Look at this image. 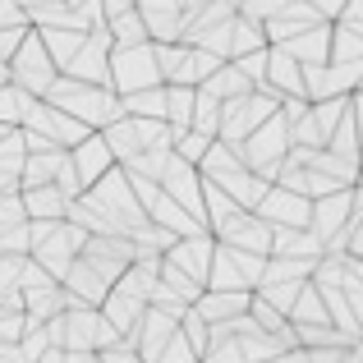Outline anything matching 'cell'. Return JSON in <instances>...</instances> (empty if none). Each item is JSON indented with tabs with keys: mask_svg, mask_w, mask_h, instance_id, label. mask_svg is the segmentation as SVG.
Listing matches in <instances>:
<instances>
[{
	"mask_svg": "<svg viewBox=\"0 0 363 363\" xmlns=\"http://www.w3.org/2000/svg\"><path fill=\"white\" fill-rule=\"evenodd\" d=\"M28 212H23V198H18V189H9V194H0V230L5 225H23Z\"/></svg>",
	"mask_w": 363,
	"mask_h": 363,
	"instance_id": "39",
	"label": "cell"
},
{
	"mask_svg": "<svg viewBox=\"0 0 363 363\" xmlns=\"http://www.w3.org/2000/svg\"><path fill=\"white\" fill-rule=\"evenodd\" d=\"M267 257H308V262H318L322 244H318V235H313V230H272Z\"/></svg>",
	"mask_w": 363,
	"mask_h": 363,
	"instance_id": "23",
	"label": "cell"
},
{
	"mask_svg": "<svg viewBox=\"0 0 363 363\" xmlns=\"http://www.w3.org/2000/svg\"><path fill=\"white\" fill-rule=\"evenodd\" d=\"M179 336L189 340V350H194V354H203V345H207V322L198 318L194 308H189L184 318H179Z\"/></svg>",
	"mask_w": 363,
	"mask_h": 363,
	"instance_id": "38",
	"label": "cell"
},
{
	"mask_svg": "<svg viewBox=\"0 0 363 363\" xmlns=\"http://www.w3.org/2000/svg\"><path fill=\"white\" fill-rule=\"evenodd\" d=\"M65 152L51 147V152H28L23 166H18V189H37V184H51L55 170H60Z\"/></svg>",
	"mask_w": 363,
	"mask_h": 363,
	"instance_id": "26",
	"label": "cell"
},
{
	"mask_svg": "<svg viewBox=\"0 0 363 363\" xmlns=\"http://www.w3.org/2000/svg\"><path fill=\"white\" fill-rule=\"evenodd\" d=\"M276 101H281V97H272V92H262V88L244 92V97L221 101V120H216V143H225V147H240V143L257 129V124L276 116Z\"/></svg>",
	"mask_w": 363,
	"mask_h": 363,
	"instance_id": "3",
	"label": "cell"
},
{
	"mask_svg": "<svg viewBox=\"0 0 363 363\" xmlns=\"http://www.w3.org/2000/svg\"><path fill=\"white\" fill-rule=\"evenodd\" d=\"M327 152L340 157V161H359V92H354V101H350V111L340 116V124L331 129Z\"/></svg>",
	"mask_w": 363,
	"mask_h": 363,
	"instance_id": "25",
	"label": "cell"
},
{
	"mask_svg": "<svg viewBox=\"0 0 363 363\" xmlns=\"http://www.w3.org/2000/svg\"><path fill=\"white\" fill-rule=\"evenodd\" d=\"M354 212H359V189H336L327 198H313L308 203V230L318 235V244H331Z\"/></svg>",
	"mask_w": 363,
	"mask_h": 363,
	"instance_id": "10",
	"label": "cell"
},
{
	"mask_svg": "<svg viewBox=\"0 0 363 363\" xmlns=\"http://www.w3.org/2000/svg\"><path fill=\"white\" fill-rule=\"evenodd\" d=\"M179 5H184V0H179Z\"/></svg>",
	"mask_w": 363,
	"mask_h": 363,
	"instance_id": "49",
	"label": "cell"
},
{
	"mask_svg": "<svg viewBox=\"0 0 363 363\" xmlns=\"http://www.w3.org/2000/svg\"><path fill=\"white\" fill-rule=\"evenodd\" d=\"M143 308H147V303L143 299H133V294H124V290H116V285H111L106 290V299L97 303V313H101V322H106L111 331H116V336L124 340L129 336L133 327H138V318H143Z\"/></svg>",
	"mask_w": 363,
	"mask_h": 363,
	"instance_id": "19",
	"label": "cell"
},
{
	"mask_svg": "<svg viewBox=\"0 0 363 363\" xmlns=\"http://www.w3.org/2000/svg\"><path fill=\"white\" fill-rule=\"evenodd\" d=\"M97 363H143V359L120 340V345H111V350H97Z\"/></svg>",
	"mask_w": 363,
	"mask_h": 363,
	"instance_id": "42",
	"label": "cell"
},
{
	"mask_svg": "<svg viewBox=\"0 0 363 363\" xmlns=\"http://www.w3.org/2000/svg\"><path fill=\"white\" fill-rule=\"evenodd\" d=\"M129 9H133V0H101V14H106V18L129 14Z\"/></svg>",
	"mask_w": 363,
	"mask_h": 363,
	"instance_id": "44",
	"label": "cell"
},
{
	"mask_svg": "<svg viewBox=\"0 0 363 363\" xmlns=\"http://www.w3.org/2000/svg\"><path fill=\"white\" fill-rule=\"evenodd\" d=\"M212 248H216V240L203 230V235H184V240H175L161 257H166L175 272H184L189 281L203 285V281H207V267H212Z\"/></svg>",
	"mask_w": 363,
	"mask_h": 363,
	"instance_id": "15",
	"label": "cell"
},
{
	"mask_svg": "<svg viewBox=\"0 0 363 363\" xmlns=\"http://www.w3.org/2000/svg\"><path fill=\"white\" fill-rule=\"evenodd\" d=\"M363 60L354 65H303V101H327V97H350L359 92Z\"/></svg>",
	"mask_w": 363,
	"mask_h": 363,
	"instance_id": "8",
	"label": "cell"
},
{
	"mask_svg": "<svg viewBox=\"0 0 363 363\" xmlns=\"http://www.w3.org/2000/svg\"><path fill=\"white\" fill-rule=\"evenodd\" d=\"M0 138H5V124H0Z\"/></svg>",
	"mask_w": 363,
	"mask_h": 363,
	"instance_id": "48",
	"label": "cell"
},
{
	"mask_svg": "<svg viewBox=\"0 0 363 363\" xmlns=\"http://www.w3.org/2000/svg\"><path fill=\"white\" fill-rule=\"evenodd\" d=\"M28 28H0V65H9V55L18 51V42H23Z\"/></svg>",
	"mask_w": 363,
	"mask_h": 363,
	"instance_id": "41",
	"label": "cell"
},
{
	"mask_svg": "<svg viewBox=\"0 0 363 363\" xmlns=\"http://www.w3.org/2000/svg\"><path fill=\"white\" fill-rule=\"evenodd\" d=\"M152 363H198V354L189 350V340L179 336V327H175V336H170L166 345L157 350V359H152Z\"/></svg>",
	"mask_w": 363,
	"mask_h": 363,
	"instance_id": "37",
	"label": "cell"
},
{
	"mask_svg": "<svg viewBox=\"0 0 363 363\" xmlns=\"http://www.w3.org/2000/svg\"><path fill=\"white\" fill-rule=\"evenodd\" d=\"M230 65H235V69H240L244 79L257 88V83H262V69H267V46H262V51H248V55H240V60H230Z\"/></svg>",
	"mask_w": 363,
	"mask_h": 363,
	"instance_id": "40",
	"label": "cell"
},
{
	"mask_svg": "<svg viewBox=\"0 0 363 363\" xmlns=\"http://www.w3.org/2000/svg\"><path fill=\"white\" fill-rule=\"evenodd\" d=\"M37 97H28L23 88H14V83H0V124L5 129H18V124L28 120V111H33Z\"/></svg>",
	"mask_w": 363,
	"mask_h": 363,
	"instance_id": "32",
	"label": "cell"
},
{
	"mask_svg": "<svg viewBox=\"0 0 363 363\" xmlns=\"http://www.w3.org/2000/svg\"><path fill=\"white\" fill-rule=\"evenodd\" d=\"M0 28H28V14L14 0H0Z\"/></svg>",
	"mask_w": 363,
	"mask_h": 363,
	"instance_id": "43",
	"label": "cell"
},
{
	"mask_svg": "<svg viewBox=\"0 0 363 363\" xmlns=\"http://www.w3.org/2000/svg\"><path fill=\"white\" fill-rule=\"evenodd\" d=\"M216 120H221V101L212 97V92L194 88V120H189V129L207 133V138H216Z\"/></svg>",
	"mask_w": 363,
	"mask_h": 363,
	"instance_id": "34",
	"label": "cell"
},
{
	"mask_svg": "<svg viewBox=\"0 0 363 363\" xmlns=\"http://www.w3.org/2000/svg\"><path fill=\"white\" fill-rule=\"evenodd\" d=\"M327 42H331V23H313L303 33H294L290 42H281L290 51V60L299 65H327Z\"/></svg>",
	"mask_w": 363,
	"mask_h": 363,
	"instance_id": "21",
	"label": "cell"
},
{
	"mask_svg": "<svg viewBox=\"0 0 363 363\" xmlns=\"http://www.w3.org/2000/svg\"><path fill=\"white\" fill-rule=\"evenodd\" d=\"M267 37H262V23H253V18H230V46H225V60H240L248 51H262Z\"/></svg>",
	"mask_w": 363,
	"mask_h": 363,
	"instance_id": "31",
	"label": "cell"
},
{
	"mask_svg": "<svg viewBox=\"0 0 363 363\" xmlns=\"http://www.w3.org/2000/svg\"><path fill=\"white\" fill-rule=\"evenodd\" d=\"M216 244L225 248H244V253H262L267 257V244H272V225H262L253 212H235L230 221L221 225V230L212 235Z\"/></svg>",
	"mask_w": 363,
	"mask_h": 363,
	"instance_id": "17",
	"label": "cell"
},
{
	"mask_svg": "<svg viewBox=\"0 0 363 363\" xmlns=\"http://www.w3.org/2000/svg\"><path fill=\"white\" fill-rule=\"evenodd\" d=\"M194 313L207 327H216V322H230V318H240V313H248V294L244 290H203L194 299Z\"/></svg>",
	"mask_w": 363,
	"mask_h": 363,
	"instance_id": "20",
	"label": "cell"
},
{
	"mask_svg": "<svg viewBox=\"0 0 363 363\" xmlns=\"http://www.w3.org/2000/svg\"><path fill=\"white\" fill-rule=\"evenodd\" d=\"M65 157H69V170H74V179H79L83 189L97 184V179L106 175L111 166H116V161H111V152H106V143H101V133H88V138L74 143Z\"/></svg>",
	"mask_w": 363,
	"mask_h": 363,
	"instance_id": "18",
	"label": "cell"
},
{
	"mask_svg": "<svg viewBox=\"0 0 363 363\" xmlns=\"http://www.w3.org/2000/svg\"><path fill=\"white\" fill-rule=\"evenodd\" d=\"M106 33H111V46H143V42H147V28H143L138 9L106 18Z\"/></svg>",
	"mask_w": 363,
	"mask_h": 363,
	"instance_id": "33",
	"label": "cell"
},
{
	"mask_svg": "<svg viewBox=\"0 0 363 363\" xmlns=\"http://www.w3.org/2000/svg\"><path fill=\"white\" fill-rule=\"evenodd\" d=\"M23 133L18 129H5V138H0V175H14L18 179V166H23Z\"/></svg>",
	"mask_w": 363,
	"mask_h": 363,
	"instance_id": "36",
	"label": "cell"
},
{
	"mask_svg": "<svg viewBox=\"0 0 363 363\" xmlns=\"http://www.w3.org/2000/svg\"><path fill=\"white\" fill-rule=\"evenodd\" d=\"M5 69H9V83H14V88H23L28 97L42 101V92L55 83V65H51V55H46L42 37H37V28L23 33V42H18V51L9 55Z\"/></svg>",
	"mask_w": 363,
	"mask_h": 363,
	"instance_id": "6",
	"label": "cell"
},
{
	"mask_svg": "<svg viewBox=\"0 0 363 363\" xmlns=\"http://www.w3.org/2000/svg\"><path fill=\"white\" fill-rule=\"evenodd\" d=\"M257 88L272 92V97H303V65L290 60L285 46H267V69Z\"/></svg>",
	"mask_w": 363,
	"mask_h": 363,
	"instance_id": "16",
	"label": "cell"
},
{
	"mask_svg": "<svg viewBox=\"0 0 363 363\" xmlns=\"http://www.w3.org/2000/svg\"><path fill=\"white\" fill-rule=\"evenodd\" d=\"M60 363H97V354H83V350H65Z\"/></svg>",
	"mask_w": 363,
	"mask_h": 363,
	"instance_id": "46",
	"label": "cell"
},
{
	"mask_svg": "<svg viewBox=\"0 0 363 363\" xmlns=\"http://www.w3.org/2000/svg\"><path fill=\"white\" fill-rule=\"evenodd\" d=\"M157 184L179 212H189L198 225H203V175H198V166H189V161H179L175 152H170V161H166V170H161Z\"/></svg>",
	"mask_w": 363,
	"mask_h": 363,
	"instance_id": "9",
	"label": "cell"
},
{
	"mask_svg": "<svg viewBox=\"0 0 363 363\" xmlns=\"http://www.w3.org/2000/svg\"><path fill=\"white\" fill-rule=\"evenodd\" d=\"M198 88H203V92H212L216 101H230V97H244V92H253V83H248L244 74L235 69L230 60H225V65H216V74H212V79H203Z\"/></svg>",
	"mask_w": 363,
	"mask_h": 363,
	"instance_id": "28",
	"label": "cell"
},
{
	"mask_svg": "<svg viewBox=\"0 0 363 363\" xmlns=\"http://www.w3.org/2000/svg\"><path fill=\"white\" fill-rule=\"evenodd\" d=\"M253 216L262 225H272V230H308V198L290 194L281 184H267V194L257 198Z\"/></svg>",
	"mask_w": 363,
	"mask_h": 363,
	"instance_id": "11",
	"label": "cell"
},
{
	"mask_svg": "<svg viewBox=\"0 0 363 363\" xmlns=\"http://www.w3.org/2000/svg\"><path fill=\"white\" fill-rule=\"evenodd\" d=\"M14 5H18V9H23V14H28V9H37V5H46V0H14Z\"/></svg>",
	"mask_w": 363,
	"mask_h": 363,
	"instance_id": "47",
	"label": "cell"
},
{
	"mask_svg": "<svg viewBox=\"0 0 363 363\" xmlns=\"http://www.w3.org/2000/svg\"><path fill=\"white\" fill-rule=\"evenodd\" d=\"M18 129H28V133H42L51 147H60V152H69L74 143H83L92 129H83L79 120H69L65 111H55V106H46V101H33V111H28V120L18 124Z\"/></svg>",
	"mask_w": 363,
	"mask_h": 363,
	"instance_id": "12",
	"label": "cell"
},
{
	"mask_svg": "<svg viewBox=\"0 0 363 363\" xmlns=\"http://www.w3.org/2000/svg\"><path fill=\"white\" fill-rule=\"evenodd\" d=\"M79 198H83V203H88L116 235H133L138 225H147V216H143V207H138V198H133V189H129V179H124L120 166H111L106 175H101L97 184H88Z\"/></svg>",
	"mask_w": 363,
	"mask_h": 363,
	"instance_id": "2",
	"label": "cell"
},
{
	"mask_svg": "<svg viewBox=\"0 0 363 363\" xmlns=\"http://www.w3.org/2000/svg\"><path fill=\"white\" fill-rule=\"evenodd\" d=\"M83 240H88V235H83L79 225L60 221V225H55V230L46 235L42 244L33 248V253H28V257H33V262L42 267L46 276H55V281H60V276H65V267H69L74 257H79V248H83Z\"/></svg>",
	"mask_w": 363,
	"mask_h": 363,
	"instance_id": "14",
	"label": "cell"
},
{
	"mask_svg": "<svg viewBox=\"0 0 363 363\" xmlns=\"http://www.w3.org/2000/svg\"><path fill=\"white\" fill-rule=\"evenodd\" d=\"M111 33H106V23H97V28H88V37H83V46L74 51V60L65 65L60 74H69V79H79V83H97V88H111Z\"/></svg>",
	"mask_w": 363,
	"mask_h": 363,
	"instance_id": "7",
	"label": "cell"
},
{
	"mask_svg": "<svg viewBox=\"0 0 363 363\" xmlns=\"http://www.w3.org/2000/svg\"><path fill=\"white\" fill-rule=\"evenodd\" d=\"M207 133H198V129H184V133H170V152H175L179 161H189V166H198L203 161V152H207Z\"/></svg>",
	"mask_w": 363,
	"mask_h": 363,
	"instance_id": "35",
	"label": "cell"
},
{
	"mask_svg": "<svg viewBox=\"0 0 363 363\" xmlns=\"http://www.w3.org/2000/svg\"><path fill=\"white\" fill-rule=\"evenodd\" d=\"M120 116H133V120H161V116H166V88H143V92H129V97H120Z\"/></svg>",
	"mask_w": 363,
	"mask_h": 363,
	"instance_id": "30",
	"label": "cell"
},
{
	"mask_svg": "<svg viewBox=\"0 0 363 363\" xmlns=\"http://www.w3.org/2000/svg\"><path fill=\"white\" fill-rule=\"evenodd\" d=\"M166 88V129L170 133H184L189 120H194V88H184V83H161Z\"/></svg>",
	"mask_w": 363,
	"mask_h": 363,
	"instance_id": "27",
	"label": "cell"
},
{
	"mask_svg": "<svg viewBox=\"0 0 363 363\" xmlns=\"http://www.w3.org/2000/svg\"><path fill=\"white\" fill-rule=\"evenodd\" d=\"M37 37H42V46H46V55H51V65H55V74L65 69V65L74 60V51L83 46V28H37Z\"/></svg>",
	"mask_w": 363,
	"mask_h": 363,
	"instance_id": "24",
	"label": "cell"
},
{
	"mask_svg": "<svg viewBox=\"0 0 363 363\" xmlns=\"http://www.w3.org/2000/svg\"><path fill=\"white\" fill-rule=\"evenodd\" d=\"M18 198H23V212L28 221H65V194L55 184H37V189H18Z\"/></svg>",
	"mask_w": 363,
	"mask_h": 363,
	"instance_id": "22",
	"label": "cell"
},
{
	"mask_svg": "<svg viewBox=\"0 0 363 363\" xmlns=\"http://www.w3.org/2000/svg\"><path fill=\"white\" fill-rule=\"evenodd\" d=\"M0 363H23V354H18V345H5V340H0Z\"/></svg>",
	"mask_w": 363,
	"mask_h": 363,
	"instance_id": "45",
	"label": "cell"
},
{
	"mask_svg": "<svg viewBox=\"0 0 363 363\" xmlns=\"http://www.w3.org/2000/svg\"><path fill=\"white\" fill-rule=\"evenodd\" d=\"M79 257L92 267L97 276H106L111 285L120 281V272L133 262V244H129V235H88L79 248Z\"/></svg>",
	"mask_w": 363,
	"mask_h": 363,
	"instance_id": "13",
	"label": "cell"
},
{
	"mask_svg": "<svg viewBox=\"0 0 363 363\" xmlns=\"http://www.w3.org/2000/svg\"><path fill=\"white\" fill-rule=\"evenodd\" d=\"M46 106L65 111L69 120H79L83 129H106L111 120H120V97L111 88H97V83H79L69 79V74H55V83L42 92Z\"/></svg>",
	"mask_w": 363,
	"mask_h": 363,
	"instance_id": "1",
	"label": "cell"
},
{
	"mask_svg": "<svg viewBox=\"0 0 363 363\" xmlns=\"http://www.w3.org/2000/svg\"><path fill=\"white\" fill-rule=\"evenodd\" d=\"M327 60H331V65H354V60H363V33H359V28H345V23H331Z\"/></svg>",
	"mask_w": 363,
	"mask_h": 363,
	"instance_id": "29",
	"label": "cell"
},
{
	"mask_svg": "<svg viewBox=\"0 0 363 363\" xmlns=\"http://www.w3.org/2000/svg\"><path fill=\"white\" fill-rule=\"evenodd\" d=\"M106 65H111V92H116V97H129V92H143V88H161L152 42H143V46H111Z\"/></svg>",
	"mask_w": 363,
	"mask_h": 363,
	"instance_id": "5",
	"label": "cell"
},
{
	"mask_svg": "<svg viewBox=\"0 0 363 363\" xmlns=\"http://www.w3.org/2000/svg\"><path fill=\"white\" fill-rule=\"evenodd\" d=\"M262 267H267L262 253H244V248L216 244V248H212V267H207L203 290H244V294H253L257 281H262Z\"/></svg>",
	"mask_w": 363,
	"mask_h": 363,
	"instance_id": "4",
	"label": "cell"
}]
</instances>
